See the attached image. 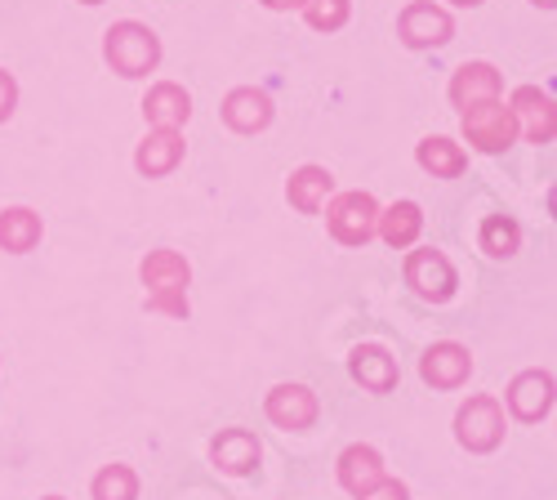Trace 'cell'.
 Listing matches in <instances>:
<instances>
[{"label":"cell","mask_w":557,"mask_h":500,"mask_svg":"<svg viewBox=\"0 0 557 500\" xmlns=\"http://www.w3.org/2000/svg\"><path fill=\"white\" fill-rule=\"evenodd\" d=\"M144 117L152 130H183L193 117V95L178 81H157L144 99Z\"/></svg>","instance_id":"16"},{"label":"cell","mask_w":557,"mask_h":500,"mask_svg":"<svg viewBox=\"0 0 557 500\" xmlns=\"http://www.w3.org/2000/svg\"><path fill=\"white\" fill-rule=\"evenodd\" d=\"M89 491H95V500H138V474L129 465H103Z\"/></svg>","instance_id":"24"},{"label":"cell","mask_w":557,"mask_h":500,"mask_svg":"<svg viewBox=\"0 0 557 500\" xmlns=\"http://www.w3.org/2000/svg\"><path fill=\"white\" fill-rule=\"evenodd\" d=\"M504 95V81H499V72L491 68V63H463L455 76H450V103L459 108V112H469V108H478V103H491V99H499Z\"/></svg>","instance_id":"17"},{"label":"cell","mask_w":557,"mask_h":500,"mask_svg":"<svg viewBox=\"0 0 557 500\" xmlns=\"http://www.w3.org/2000/svg\"><path fill=\"white\" fill-rule=\"evenodd\" d=\"M263 412L276 429L286 434H299V429H312L317 416H321V402L308 385H276L268 398H263Z\"/></svg>","instance_id":"9"},{"label":"cell","mask_w":557,"mask_h":500,"mask_svg":"<svg viewBox=\"0 0 557 500\" xmlns=\"http://www.w3.org/2000/svg\"><path fill=\"white\" fill-rule=\"evenodd\" d=\"M183 153H188L183 130H148L144 144H138V153H134V166H138V174H148V179H165V174L178 170Z\"/></svg>","instance_id":"14"},{"label":"cell","mask_w":557,"mask_h":500,"mask_svg":"<svg viewBox=\"0 0 557 500\" xmlns=\"http://www.w3.org/2000/svg\"><path fill=\"white\" fill-rule=\"evenodd\" d=\"M455 438L463 451H473V456H486L504 442V406L499 398L491 393H473L469 402L455 412Z\"/></svg>","instance_id":"3"},{"label":"cell","mask_w":557,"mask_h":500,"mask_svg":"<svg viewBox=\"0 0 557 500\" xmlns=\"http://www.w3.org/2000/svg\"><path fill=\"white\" fill-rule=\"evenodd\" d=\"M508 108H513L518 134H527V144H535V148H548L553 144V134H557V103H553L548 89L518 85L513 99H508Z\"/></svg>","instance_id":"8"},{"label":"cell","mask_w":557,"mask_h":500,"mask_svg":"<svg viewBox=\"0 0 557 500\" xmlns=\"http://www.w3.org/2000/svg\"><path fill=\"white\" fill-rule=\"evenodd\" d=\"M357 500H410V487L401 483V478H384V483H375L366 496H357Z\"/></svg>","instance_id":"27"},{"label":"cell","mask_w":557,"mask_h":500,"mask_svg":"<svg viewBox=\"0 0 557 500\" xmlns=\"http://www.w3.org/2000/svg\"><path fill=\"white\" fill-rule=\"evenodd\" d=\"M459 125H463V139H469L478 153L495 157V153H508L518 144V121H513V108L504 99H491V103H478L469 112H459Z\"/></svg>","instance_id":"4"},{"label":"cell","mask_w":557,"mask_h":500,"mask_svg":"<svg viewBox=\"0 0 557 500\" xmlns=\"http://www.w3.org/2000/svg\"><path fill=\"white\" fill-rule=\"evenodd\" d=\"M103 59L112 63L116 76H148L157 72L161 63V36L148 27V23H134V19H121L103 32Z\"/></svg>","instance_id":"2"},{"label":"cell","mask_w":557,"mask_h":500,"mask_svg":"<svg viewBox=\"0 0 557 500\" xmlns=\"http://www.w3.org/2000/svg\"><path fill=\"white\" fill-rule=\"evenodd\" d=\"M348 371H352V380H357L361 389H370V393H388V389H397V380H401L397 357H393L384 344H357V349L348 353Z\"/></svg>","instance_id":"13"},{"label":"cell","mask_w":557,"mask_h":500,"mask_svg":"<svg viewBox=\"0 0 557 500\" xmlns=\"http://www.w3.org/2000/svg\"><path fill=\"white\" fill-rule=\"evenodd\" d=\"M223 125L227 130H237V134H259L272 125V99L263 95V89L255 85H237V89H227V99H223Z\"/></svg>","instance_id":"12"},{"label":"cell","mask_w":557,"mask_h":500,"mask_svg":"<svg viewBox=\"0 0 557 500\" xmlns=\"http://www.w3.org/2000/svg\"><path fill=\"white\" fill-rule=\"evenodd\" d=\"M424 233V210L420 202H393L388 210H380V223H375V237H384L393 251H410Z\"/></svg>","instance_id":"20"},{"label":"cell","mask_w":557,"mask_h":500,"mask_svg":"<svg viewBox=\"0 0 557 500\" xmlns=\"http://www.w3.org/2000/svg\"><path fill=\"white\" fill-rule=\"evenodd\" d=\"M40 233H45V223H40V215H36V210H27V206H10V210H0V251H10V255H27V251H36Z\"/></svg>","instance_id":"22"},{"label":"cell","mask_w":557,"mask_h":500,"mask_svg":"<svg viewBox=\"0 0 557 500\" xmlns=\"http://www.w3.org/2000/svg\"><path fill=\"white\" fill-rule=\"evenodd\" d=\"M304 19L312 32H339L352 19V0H304Z\"/></svg>","instance_id":"25"},{"label":"cell","mask_w":557,"mask_h":500,"mask_svg":"<svg viewBox=\"0 0 557 500\" xmlns=\"http://www.w3.org/2000/svg\"><path fill=\"white\" fill-rule=\"evenodd\" d=\"M81 5H103V0H81Z\"/></svg>","instance_id":"31"},{"label":"cell","mask_w":557,"mask_h":500,"mask_svg":"<svg viewBox=\"0 0 557 500\" xmlns=\"http://www.w3.org/2000/svg\"><path fill=\"white\" fill-rule=\"evenodd\" d=\"M397 36L406 50H442L455 36V19L437 5V0H410L397 19Z\"/></svg>","instance_id":"7"},{"label":"cell","mask_w":557,"mask_h":500,"mask_svg":"<svg viewBox=\"0 0 557 500\" xmlns=\"http://www.w3.org/2000/svg\"><path fill=\"white\" fill-rule=\"evenodd\" d=\"M14 108H18V81L5 68H0V125L14 117Z\"/></svg>","instance_id":"26"},{"label":"cell","mask_w":557,"mask_h":500,"mask_svg":"<svg viewBox=\"0 0 557 500\" xmlns=\"http://www.w3.org/2000/svg\"><path fill=\"white\" fill-rule=\"evenodd\" d=\"M504 402H508V412H513V420H522V425L548 420V412H553V376L540 371V367L513 376V385L504 389Z\"/></svg>","instance_id":"10"},{"label":"cell","mask_w":557,"mask_h":500,"mask_svg":"<svg viewBox=\"0 0 557 500\" xmlns=\"http://www.w3.org/2000/svg\"><path fill=\"white\" fill-rule=\"evenodd\" d=\"M210 456H214V465L223 469V474H232V478H242V474H250V469H259V438L250 434V429H223L214 442H210Z\"/></svg>","instance_id":"18"},{"label":"cell","mask_w":557,"mask_h":500,"mask_svg":"<svg viewBox=\"0 0 557 500\" xmlns=\"http://www.w3.org/2000/svg\"><path fill=\"white\" fill-rule=\"evenodd\" d=\"M339 487L357 500V496H366L375 483H384L388 478V469H384V456L370 442H352V447H344V456H339Z\"/></svg>","instance_id":"15"},{"label":"cell","mask_w":557,"mask_h":500,"mask_svg":"<svg viewBox=\"0 0 557 500\" xmlns=\"http://www.w3.org/2000/svg\"><path fill=\"white\" fill-rule=\"evenodd\" d=\"M263 10H304V0H259Z\"/></svg>","instance_id":"28"},{"label":"cell","mask_w":557,"mask_h":500,"mask_svg":"<svg viewBox=\"0 0 557 500\" xmlns=\"http://www.w3.org/2000/svg\"><path fill=\"white\" fill-rule=\"evenodd\" d=\"M478 242H482V251L491 259H513L522 251V223L513 215H486Z\"/></svg>","instance_id":"23"},{"label":"cell","mask_w":557,"mask_h":500,"mask_svg":"<svg viewBox=\"0 0 557 500\" xmlns=\"http://www.w3.org/2000/svg\"><path fill=\"white\" fill-rule=\"evenodd\" d=\"M531 5H540V10H553V5H557V0H531Z\"/></svg>","instance_id":"29"},{"label":"cell","mask_w":557,"mask_h":500,"mask_svg":"<svg viewBox=\"0 0 557 500\" xmlns=\"http://www.w3.org/2000/svg\"><path fill=\"white\" fill-rule=\"evenodd\" d=\"M450 5H469L473 10V5H482V0H450Z\"/></svg>","instance_id":"30"},{"label":"cell","mask_w":557,"mask_h":500,"mask_svg":"<svg viewBox=\"0 0 557 500\" xmlns=\"http://www.w3.org/2000/svg\"><path fill=\"white\" fill-rule=\"evenodd\" d=\"M45 500H63V496H45Z\"/></svg>","instance_id":"32"},{"label":"cell","mask_w":557,"mask_h":500,"mask_svg":"<svg viewBox=\"0 0 557 500\" xmlns=\"http://www.w3.org/2000/svg\"><path fill=\"white\" fill-rule=\"evenodd\" d=\"M375 223H380V202L370 193H339L331 197L326 206V229L339 246H366L370 237H375Z\"/></svg>","instance_id":"5"},{"label":"cell","mask_w":557,"mask_h":500,"mask_svg":"<svg viewBox=\"0 0 557 500\" xmlns=\"http://www.w3.org/2000/svg\"><path fill=\"white\" fill-rule=\"evenodd\" d=\"M138 278H144V304L148 313H161V317H174V322H188V286H193V268L178 251L161 246V251H148V259L138 264Z\"/></svg>","instance_id":"1"},{"label":"cell","mask_w":557,"mask_h":500,"mask_svg":"<svg viewBox=\"0 0 557 500\" xmlns=\"http://www.w3.org/2000/svg\"><path fill=\"white\" fill-rule=\"evenodd\" d=\"M420 376L433 389H459V385H469V376H473V353L463 344H455V340H442L420 357Z\"/></svg>","instance_id":"11"},{"label":"cell","mask_w":557,"mask_h":500,"mask_svg":"<svg viewBox=\"0 0 557 500\" xmlns=\"http://www.w3.org/2000/svg\"><path fill=\"white\" fill-rule=\"evenodd\" d=\"M406 286L420 295L424 304H446L455 295V286H459V272H455L446 251L420 246V251L406 255Z\"/></svg>","instance_id":"6"},{"label":"cell","mask_w":557,"mask_h":500,"mask_svg":"<svg viewBox=\"0 0 557 500\" xmlns=\"http://www.w3.org/2000/svg\"><path fill=\"white\" fill-rule=\"evenodd\" d=\"M335 193V174L326 166H299L290 179H286V202L299 210V215H317L326 206V197Z\"/></svg>","instance_id":"19"},{"label":"cell","mask_w":557,"mask_h":500,"mask_svg":"<svg viewBox=\"0 0 557 500\" xmlns=\"http://www.w3.org/2000/svg\"><path fill=\"white\" fill-rule=\"evenodd\" d=\"M414 161H420L433 179H459L463 170H469V153H463L455 139H446V134H429V139H420Z\"/></svg>","instance_id":"21"}]
</instances>
